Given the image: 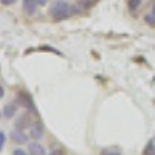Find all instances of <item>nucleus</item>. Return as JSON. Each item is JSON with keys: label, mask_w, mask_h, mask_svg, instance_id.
<instances>
[{"label": "nucleus", "mask_w": 155, "mask_h": 155, "mask_svg": "<svg viewBox=\"0 0 155 155\" xmlns=\"http://www.w3.org/2000/svg\"><path fill=\"white\" fill-rule=\"evenodd\" d=\"M73 8H74V6L68 5L67 2H64V0H58V2H54L53 5H51V8H50V16L53 17L56 22H61V20L67 19V17H70V16L73 14V12H74Z\"/></svg>", "instance_id": "nucleus-1"}, {"label": "nucleus", "mask_w": 155, "mask_h": 155, "mask_svg": "<svg viewBox=\"0 0 155 155\" xmlns=\"http://www.w3.org/2000/svg\"><path fill=\"white\" fill-rule=\"evenodd\" d=\"M28 130H30V137L37 141V140H41V138L44 137L45 127H44V124H42L41 121H34V123L28 127Z\"/></svg>", "instance_id": "nucleus-2"}, {"label": "nucleus", "mask_w": 155, "mask_h": 155, "mask_svg": "<svg viewBox=\"0 0 155 155\" xmlns=\"http://www.w3.org/2000/svg\"><path fill=\"white\" fill-rule=\"evenodd\" d=\"M17 102H19V106H22V107H25V109H30V110H33V112H36V107H34V102H33V99H31V96L28 95V93H19L17 95Z\"/></svg>", "instance_id": "nucleus-3"}, {"label": "nucleus", "mask_w": 155, "mask_h": 155, "mask_svg": "<svg viewBox=\"0 0 155 155\" xmlns=\"http://www.w3.org/2000/svg\"><path fill=\"white\" fill-rule=\"evenodd\" d=\"M9 137H11V140L14 141L16 144H27V143H28V137L25 135V134L20 130V129H16V130H12Z\"/></svg>", "instance_id": "nucleus-4"}, {"label": "nucleus", "mask_w": 155, "mask_h": 155, "mask_svg": "<svg viewBox=\"0 0 155 155\" xmlns=\"http://www.w3.org/2000/svg\"><path fill=\"white\" fill-rule=\"evenodd\" d=\"M28 153L30 155H48L45 147L41 143H37V141H33V143L28 144Z\"/></svg>", "instance_id": "nucleus-5"}, {"label": "nucleus", "mask_w": 155, "mask_h": 155, "mask_svg": "<svg viewBox=\"0 0 155 155\" xmlns=\"http://www.w3.org/2000/svg\"><path fill=\"white\" fill-rule=\"evenodd\" d=\"M37 5H39V0H22V8L28 16L34 14L37 9Z\"/></svg>", "instance_id": "nucleus-6"}, {"label": "nucleus", "mask_w": 155, "mask_h": 155, "mask_svg": "<svg viewBox=\"0 0 155 155\" xmlns=\"http://www.w3.org/2000/svg\"><path fill=\"white\" fill-rule=\"evenodd\" d=\"M33 123H31V116L28 113H23L20 118L16 121V129H20V130H23L25 127H30Z\"/></svg>", "instance_id": "nucleus-7"}, {"label": "nucleus", "mask_w": 155, "mask_h": 155, "mask_svg": "<svg viewBox=\"0 0 155 155\" xmlns=\"http://www.w3.org/2000/svg\"><path fill=\"white\" fill-rule=\"evenodd\" d=\"M16 112H17V106L16 104H8V106L3 107V116H5L6 120L12 118V116L16 115Z\"/></svg>", "instance_id": "nucleus-8"}, {"label": "nucleus", "mask_w": 155, "mask_h": 155, "mask_svg": "<svg viewBox=\"0 0 155 155\" xmlns=\"http://www.w3.org/2000/svg\"><path fill=\"white\" fill-rule=\"evenodd\" d=\"M141 2H143V0H127V6L130 11H137L141 6Z\"/></svg>", "instance_id": "nucleus-9"}, {"label": "nucleus", "mask_w": 155, "mask_h": 155, "mask_svg": "<svg viewBox=\"0 0 155 155\" xmlns=\"http://www.w3.org/2000/svg\"><path fill=\"white\" fill-rule=\"evenodd\" d=\"M144 22L149 25V27H155V16L152 14V12L150 14H146L144 16Z\"/></svg>", "instance_id": "nucleus-10"}, {"label": "nucleus", "mask_w": 155, "mask_h": 155, "mask_svg": "<svg viewBox=\"0 0 155 155\" xmlns=\"http://www.w3.org/2000/svg\"><path fill=\"white\" fill-rule=\"evenodd\" d=\"M143 155H155V144L153 143H149L143 152Z\"/></svg>", "instance_id": "nucleus-11"}, {"label": "nucleus", "mask_w": 155, "mask_h": 155, "mask_svg": "<svg viewBox=\"0 0 155 155\" xmlns=\"http://www.w3.org/2000/svg\"><path fill=\"white\" fill-rule=\"evenodd\" d=\"M102 155H121V152H120L118 149L109 147V149H104V150H102Z\"/></svg>", "instance_id": "nucleus-12"}, {"label": "nucleus", "mask_w": 155, "mask_h": 155, "mask_svg": "<svg viewBox=\"0 0 155 155\" xmlns=\"http://www.w3.org/2000/svg\"><path fill=\"white\" fill-rule=\"evenodd\" d=\"M6 144V135H5V132H2L0 130V150L3 149V146Z\"/></svg>", "instance_id": "nucleus-13"}, {"label": "nucleus", "mask_w": 155, "mask_h": 155, "mask_svg": "<svg viewBox=\"0 0 155 155\" xmlns=\"http://www.w3.org/2000/svg\"><path fill=\"white\" fill-rule=\"evenodd\" d=\"M12 155H30L28 152H25L23 149H20V147H16L14 150H12Z\"/></svg>", "instance_id": "nucleus-14"}, {"label": "nucleus", "mask_w": 155, "mask_h": 155, "mask_svg": "<svg viewBox=\"0 0 155 155\" xmlns=\"http://www.w3.org/2000/svg\"><path fill=\"white\" fill-rule=\"evenodd\" d=\"M17 2V0H0V3L5 5V6H11V5H14Z\"/></svg>", "instance_id": "nucleus-15"}, {"label": "nucleus", "mask_w": 155, "mask_h": 155, "mask_svg": "<svg viewBox=\"0 0 155 155\" xmlns=\"http://www.w3.org/2000/svg\"><path fill=\"white\" fill-rule=\"evenodd\" d=\"M48 155H64L61 150H53V152H51V153H48Z\"/></svg>", "instance_id": "nucleus-16"}, {"label": "nucleus", "mask_w": 155, "mask_h": 155, "mask_svg": "<svg viewBox=\"0 0 155 155\" xmlns=\"http://www.w3.org/2000/svg\"><path fill=\"white\" fill-rule=\"evenodd\" d=\"M39 5H47V0H39Z\"/></svg>", "instance_id": "nucleus-17"}, {"label": "nucleus", "mask_w": 155, "mask_h": 155, "mask_svg": "<svg viewBox=\"0 0 155 155\" xmlns=\"http://www.w3.org/2000/svg\"><path fill=\"white\" fill-rule=\"evenodd\" d=\"M3 96V88H2V85H0V98Z\"/></svg>", "instance_id": "nucleus-18"}, {"label": "nucleus", "mask_w": 155, "mask_h": 155, "mask_svg": "<svg viewBox=\"0 0 155 155\" xmlns=\"http://www.w3.org/2000/svg\"><path fill=\"white\" fill-rule=\"evenodd\" d=\"M152 14L155 16V3H153V6H152Z\"/></svg>", "instance_id": "nucleus-19"}, {"label": "nucleus", "mask_w": 155, "mask_h": 155, "mask_svg": "<svg viewBox=\"0 0 155 155\" xmlns=\"http://www.w3.org/2000/svg\"><path fill=\"white\" fill-rule=\"evenodd\" d=\"M0 116H2V112H0Z\"/></svg>", "instance_id": "nucleus-20"}]
</instances>
